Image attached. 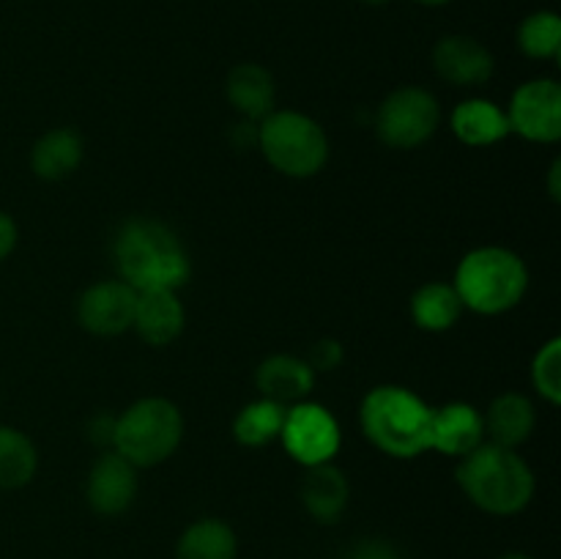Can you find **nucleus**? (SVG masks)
I'll return each instance as SVG.
<instances>
[{
  "label": "nucleus",
  "mask_w": 561,
  "mask_h": 559,
  "mask_svg": "<svg viewBox=\"0 0 561 559\" xmlns=\"http://www.w3.org/2000/svg\"><path fill=\"white\" fill-rule=\"evenodd\" d=\"M118 280L140 290H179L190 280L192 263L184 241L159 219H126L113 239Z\"/></svg>",
  "instance_id": "nucleus-1"
},
{
  "label": "nucleus",
  "mask_w": 561,
  "mask_h": 559,
  "mask_svg": "<svg viewBox=\"0 0 561 559\" xmlns=\"http://www.w3.org/2000/svg\"><path fill=\"white\" fill-rule=\"evenodd\" d=\"M455 477L474 507L499 518L524 513L535 497L531 466L520 458L518 449L493 442H482L480 447L463 455Z\"/></svg>",
  "instance_id": "nucleus-2"
},
{
  "label": "nucleus",
  "mask_w": 561,
  "mask_h": 559,
  "mask_svg": "<svg viewBox=\"0 0 561 559\" xmlns=\"http://www.w3.org/2000/svg\"><path fill=\"white\" fill-rule=\"evenodd\" d=\"M359 425L373 447L389 458H420L431 449L433 406H427L414 389L381 384L362 400Z\"/></svg>",
  "instance_id": "nucleus-3"
},
{
  "label": "nucleus",
  "mask_w": 561,
  "mask_h": 559,
  "mask_svg": "<svg viewBox=\"0 0 561 559\" xmlns=\"http://www.w3.org/2000/svg\"><path fill=\"white\" fill-rule=\"evenodd\" d=\"M453 288L463 310L477 316H502L524 301L529 290V269L524 258L507 247H477L460 258Z\"/></svg>",
  "instance_id": "nucleus-4"
},
{
  "label": "nucleus",
  "mask_w": 561,
  "mask_h": 559,
  "mask_svg": "<svg viewBox=\"0 0 561 559\" xmlns=\"http://www.w3.org/2000/svg\"><path fill=\"white\" fill-rule=\"evenodd\" d=\"M184 438V414L168 398H140L115 420L113 449L137 469L173 458Z\"/></svg>",
  "instance_id": "nucleus-5"
},
{
  "label": "nucleus",
  "mask_w": 561,
  "mask_h": 559,
  "mask_svg": "<svg viewBox=\"0 0 561 559\" xmlns=\"http://www.w3.org/2000/svg\"><path fill=\"white\" fill-rule=\"evenodd\" d=\"M257 148L266 162L288 179H312L329 162L327 132L299 110H272L257 124Z\"/></svg>",
  "instance_id": "nucleus-6"
},
{
  "label": "nucleus",
  "mask_w": 561,
  "mask_h": 559,
  "mask_svg": "<svg viewBox=\"0 0 561 559\" xmlns=\"http://www.w3.org/2000/svg\"><path fill=\"white\" fill-rule=\"evenodd\" d=\"M438 124H442L438 99L420 85L398 88L376 110L378 140L398 151L425 146L436 135Z\"/></svg>",
  "instance_id": "nucleus-7"
},
{
  "label": "nucleus",
  "mask_w": 561,
  "mask_h": 559,
  "mask_svg": "<svg viewBox=\"0 0 561 559\" xmlns=\"http://www.w3.org/2000/svg\"><path fill=\"white\" fill-rule=\"evenodd\" d=\"M279 442L285 453L307 469V466L332 464L343 444V433L327 406L299 400L285 409Z\"/></svg>",
  "instance_id": "nucleus-8"
},
{
  "label": "nucleus",
  "mask_w": 561,
  "mask_h": 559,
  "mask_svg": "<svg viewBox=\"0 0 561 559\" xmlns=\"http://www.w3.org/2000/svg\"><path fill=\"white\" fill-rule=\"evenodd\" d=\"M510 132H518L529 142H557L561 137V85L551 77L524 82L504 110Z\"/></svg>",
  "instance_id": "nucleus-9"
},
{
  "label": "nucleus",
  "mask_w": 561,
  "mask_h": 559,
  "mask_svg": "<svg viewBox=\"0 0 561 559\" xmlns=\"http://www.w3.org/2000/svg\"><path fill=\"white\" fill-rule=\"evenodd\" d=\"M137 290L124 280H99L82 290L77 301V321L96 338H118L135 323Z\"/></svg>",
  "instance_id": "nucleus-10"
},
{
  "label": "nucleus",
  "mask_w": 561,
  "mask_h": 559,
  "mask_svg": "<svg viewBox=\"0 0 561 559\" xmlns=\"http://www.w3.org/2000/svg\"><path fill=\"white\" fill-rule=\"evenodd\" d=\"M137 497V466H131L115 449H104L91 466L85 482V499L91 510L104 518L126 513Z\"/></svg>",
  "instance_id": "nucleus-11"
},
{
  "label": "nucleus",
  "mask_w": 561,
  "mask_h": 559,
  "mask_svg": "<svg viewBox=\"0 0 561 559\" xmlns=\"http://www.w3.org/2000/svg\"><path fill=\"white\" fill-rule=\"evenodd\" d=\"M433 69L449 85H485L493 77V55L482 42L471 36H444L433 47Z\"/></svg>",
  "instance_id": "nucleus-12"
},
{
  "label": "nucleus",
  "mask_w": 561,
  "mask_h": 559,
  "mask_svg": "<svg viewBox=\"0 0 561 559\" xmlns=\"http://www.w3.org/2000/svg\"><path fill=\"white\" fill-rule=\"evenodd\" d=\"M186 323V310L179 299V290L157 288V290H140L137 294V307H135V329L140 334V340H146L148 345H170L173 340H179V334L184 332Z\"/></svg>",
  "instance_id": "nucleus-13"
},
{
  "label": "nucleus",
  "mask_w": 561,
  "mask_h": 559,
  "mask_svg": "<svg viewBox=\"0 0 561 559\" xmlns=\"http://www.w3.org/2000/svg\"><path fill=\"white\" fill-rule=\"evenodd\" d=\"M482 442H485V420L474 406L455 400L442 409H433L431 449L453 455V458H463Z\"/></svg>",
  "instance_id": "nucleus-14"
},
{
  "label": "nucleus",
  "mask_w": 561,
  "mask_h": 559,
  "mask_svg": "<svg viewBox=\"0 0 561 559\" xmlns=\"http://www.w3.org/2000/svg\"><path fill=\"white\" fill-rule=\"evenodd\" d=\"M301 504L318 524H334L345 513L351 499L348 477L334 464L307 466L299 486Z\"/></svg>",
  "instance_id": "nucleus-15"
},
{
  "label": "nucleus",
  "mask_w": 561,
  "mask_h": 559,
  "mask_svg": "<svg viewBox=\"0 0 561 559\" xmlns=\"http://www.w3.org/2000/svg\"><path fill=\"white\" fill-rule=\"evenodd\" d=\"M225 96L241 118L261 124L274 110L277 85H274L272 71L263 69L261 64H239L230 69L225 80Z\"/></svg>",
  "instance_id": "nucleus-16"
},
{
  "label": "nucleus",
  "mask_w": 561,
  "mask_h": 559,
  "mask_svg": "<svg viewBox=\"0 0 561 559\" xmlns=\"http://www.w3.org/2000/svg\"><path fill=\"white\" fill-rule=\"evenodd\" d=\"M255 384L261 389V398L274 403H299L316 387V370L294 354H274L261 362L255 370Z\"/></svg>",
  "instance_id": "nucleus-17"
},
{
  "label": "nucleus",
  "mask_w": 561,
  "mask_h": 559,
  "mask_svg": "<svg viewBox=\"0 0 561 559\" xmlns=\"http://www.w3.org/2000/svg\"><path fill=\"white\" fill-rule=\"evenodd\" d=\"M449 124H453L455 137L469 148L496 146V142L507 140L513 135L507 113L491 99H466V102H460L453 110Z\"/></svg>",
  "instance_id": "nucleus-18"
},
{
  "label": "nucleus",
  "mask_w": 561,
  "mask_h": 559,
  "mask_svg": "<svg viewBox=\"0 0 561 559\" xmlns=\"http://www.w3.org/2000/svg\"><path fill=\"white\" fill-rule=\"evenodd\" d=\"M482 420H485V436H491L493 444L518 449L535 433L537 411L526 395L504 392L491 400Z\"/></svg>",
  "instance_id": "nucleus-19"
},
{
  "label": "nucleus",
  "mask_w": 561,
  "mask_h": 559,
  "mask_svg": "<svg viewBox=\"0 0 561 559\" xmlns=\"http://www.w3.org/2000/svg\"><path fill=\"white\" fill-rule=\"evenodd\" d=\"M82 153H85V142H82L80 132L58 126L33 142L31 170L42 181H64L80 168Z\"/></svg>",
  "instance_id": "nucleus-20"
},
{
  "label": "nucleus",
  "mask_w": 561,
  "mask_h": 559,
  "mask_svg": "<svg viewBox=\"0 0 561 559\" xmlns=\"http://www.w3.org/2000/svg\"><path fill=\"white\" fill-rule=\"evenodd\" d=\"M411 318H414L416 327L422 332H447L463 316V305H460L458 294H455L453 283H442V280H433V283L420 285L414 290L409 301Z\"/></svg>",
  "instance_id": "nucleus-21"
},
{
  "label": "nucleus",
  "mask_w": 561,
  "mask_h": 559,
  "mask_svg": "<svg viewBox=\"0 0 561 559\" xmlns=\"http://www.w3.org/2000/svg\"><path fill=\"white\" fill-rule=\"evenodd\" d=\"M239 537L222 518H201L181 532L175 559H236Z\"/></svg>",
  "instance_id": "nucleus-22"
},
{
  "label": "nucleus",
  "mask_w": 561,
  "mask_h": 559,
  "mask_svg": "<svg viewBox=\"0 0 561 559\" xmlns=\"http://www.w3.org/2000/svg\"><path fill=\"white\" fill-rule=\"evenodd\" d=\"M38 449L31 436L16 427L0 425V491L25 488L36 477Z\"/></svg>",
  "instance_id": "nucleus-23"
},
{
  "label": "nucleus",
  "mask_w": 561,
  "mask_h": 559,
  "mask_svg": "<svg viewBox=\"0 0 561 559\" xmlns=\"http://www.w3.org/2000/svg\"><path fill=\"white\" fill-rule=\"evenodd\" d=\"M285 406L268 398H257L247 403L233 420V436L241 447H268L277 442L283 431Z\"/></svg>",
  "instance_id": "nucleus-24"
},
{
  "label": "nucleus",
  "mask_w": 561,
  "mask_h": 559,
  "mask_svg": "<svg viewBox=\"0 0 561 559\" xmlns=\"http://www.w3.org/2000/svg\"><path fill=\"white\" fill-rule=\"evenodd\" d=\"M520 53L535 60L559 58L561 53V16L557 11H535L518 27Z\"/></svg>",
  "instance_id": "nucleus-25"
},
{
  "label": "nucleus",
  "mask_w": 561,
  "mask_h": 559,
  "mask_svg": "<svg viewBox=\"0 0 561 559\" xmlns=\"http://www.w3.org/2000/svg\"><path fill=\"white\" fill-rule=\"evenodd\" d=\"M531 387L546 403H561V338H551L540 345L531 360Z\"/></svg>",
  "instance_id": "nucleus-26"
},
{
  "label": "nucleus",
  "mask_w": 561,
  "mask_h": 559,
  "mask_svg": "<svg viewBox=\"0 0 561 559\" xmlns=\"http://www.w3.org/2000/svg\"><path fill=\"white\" fill-rule=\"evenodd\" d=\"M343 362V345L334 338H323L312 345L310 356H307V365L316 373H329Z\"/></svg>",
  "instance_id": "nucleus-27"
},
{
  "label": "nucleus",
  "mask_w": 561,
  "mask_h": 559,
  "mask_svg": "<svg viewBox=\"0 0 561 559\" xmlns=\"http://www.w3.org/2000/svg\"><path fill=\"white\" fill-rule=\"evenodd\" d=\"M115 414H96L91 422H88V438L91 444L104 449H113V438H115Z\"/></svg>",
  "instance_id": "nucleus-28"
},
{
  "label": "nucleus",
  "mask_w": 561,
  "mask_h": 559,
  "mask_svg": "<svg viewBox=\"0 0 561 559\" xmlns=\"http://www.w3.org/2000/svg\"><path fill=\"white\" fill-rule=\"evenodd\" d=\"M16 241H20V228H16L14 217H9L5 212H0V263L14 252Z\"/></svg>",
  "instance_id": "nucleus-29"
},
{
  "label": "nucleus",
  "mask_w": 561,
  "mask_h": 559,
  "mask_svg": "<svg viewBox=\"0 0 561 559\" xmlns=\"http://www.w3.org/2000/svg\"><path fill=\"white\" fill-rule=\"evenodd\" d=\"M559 175H561V159H553L551 175H548V192H551V197L557 203L561 201V181H559Z\"/></svg>",
  "instance_id": "nucleus-30"
},
{
  "label": "nucleus",
  "mask_w": 561,
  "mask_h": 559,
  "mask_svg": "<svg viewBox=\"0 0 561 559\" xmlns=\"http://www.w3.org/2000/svg\"><path fill=\"white\" fill-rule=\"evenodd\" d=\"M414 3L431 5V9H438V5H447V3H453V0H414Z\"/></svg>",
  "instance_id": "nucleus-31"
},
{
  "label": "nucleus",
  "mask_w": 561,
  "mask_h": 559,
  "mask_svg": "<svg viewBox=\"0 0 561 559\" xmlns=\"http://www.w3.org/2000/svg\"><path fill=\"white\" fill-rule=\"evenodd\" d=\"M499 559H535V557H529V554H520V551H510V554H504V557H499Z\"/></svg>",
  "instance_id": "nucleus-32"
},
{
  "label": "nucleus",
  "mask_w": 561,
  "mask_h": 559,
  "mask_svg": "<svg viewBox=\"0 0 561 559\" xmlns=\"http://www.w3.org/2000/svg\"><path fill=\"white\" fill-rule=\"evenodd\" d=\"M359 3H365V5H373V9H378V5H387L389 0H359Z\"/></svg>",
  "instance_id": "nucleus-33"
}]
</instances>
